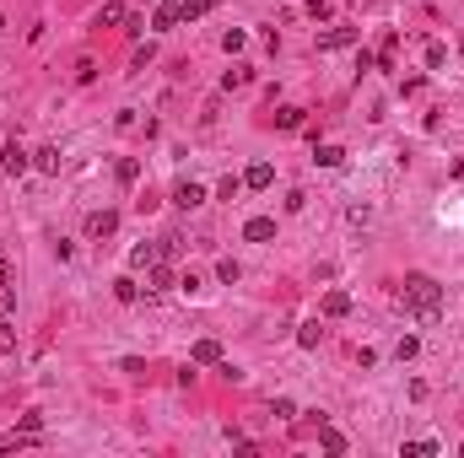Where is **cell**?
<instances>
[{"label": "cell", "mask_w": 464, "mask_h": 458, "mask_svg": "<svg viewBox=\"0 0 464 458\" xmlns=\"http://www.w3.org/2000/svg\"><path fill=\"white\" fill-rule=\"evenodd\" d=\"M313 162H318V168H341L346 151H341V146H313Z\"/></svg>", "instance_id": "obj_15"}, {"label": "cell", "mask_w": 464, "mask_h": 458, "mask_svg": "<svg viewBox=\"0 0 464 458\" xmlns=\"http://www.w3.org/2000/svg\"><path fill=\"white\" fill-rule=\"evenodd\" d=\"M318 340H324L318 318H313V324H303V329H297V345H303V350H318Z\"/></svg>", "instance_id": "obj_19"}, {"label": "cell", "mask_w": 464, "mask_h": 458, "mask_svg": "<svg viewBox=\"0 0 464 458\" xmlns=\"http://www.w3.org/2000/svg\"><path fill=\"white\" fill-rule=\"evenodd\" d=\"M243 238L248 243H270V238H276V221H270V216H248L243 221Z\"/></svg>", "instance_id": "obj_6"}, {"label": "cell", "mask_w": 464, "mask_h": 458, "mask_svg": "<svg viewBox=\"0 0 464 458\" xmlns=\"http://www.w3.org/2000/svg\"><path fill=\"white\" fill-rule=\"evenodd\" d=\"M27 162H33V157H27V151H22V146H6V151H0V168H6V173H11V178H22V173H27Z\"/></svg>", "instance_id": "obj_5"}, {"label": "cell", "mask_w": 464, "mask_h": 458, "mask_svg": "<svg viewBox=\"0 0 464 458\" xmlns=\"http://www.w3.org/2000/svg\"><path fill=\"white\" fill-rule=\"evenodd\" d=\"M0 33H6V16H0Z\"/></svg>", "instance_id": "obj_33"}, {"label": "cell", "mask_w": 464, "mask_h": 458, "mask_svg": "<svg viewBox=\"0 0 464 458\" xmlns=\"http://www.w3.org/2000/svg\"><path fill=\"white\" fill-rule=\"evenodd\" d=\"M254 81V71H248V65H232L227 76H221V86H227V92H238V86H248Z\"/></svg>", "instance_id": "obj_17"}, {"label": "cell", "mask_w": 464, "mask_h": 458, "mask_svg": "<svg viewBox=\"0 0 464 458\" xmlns=\"http://www.w3.org/2000/svg\"><path fill=\"white\" fill-rule=\"evenodd\" d=\"M270 183H276V168H270V162H254V168L243 173V189H270Z\"/></svg>", "instance_id": "obj_8"}, {"label": "cell", "mask_w": 464, "mask_h": 458, "mask_svg": "<svg viewBox=\"0 0 464 458\" xmlns=\"http://www.w3.org/2000/svg\"><path fill=\"white\" fill-rule=\"evenodd\" d=\"M6 350H16V324L11 318H0V356H6Z\"/></svg>", "instance_id": "obj_25"}, {"label": "cell", "mask_w": 464, "mask_h": 458, "mask_svg": "<svg viewBox=\"0 0 464 458\" xmlns=\"http://www.w3.org/2000/svg\"><path fill=\"white\" fill-rule=\"evenodd\" d=\"M400 453H405V458H432V453H438V442H405Z\"/></svg>", "instance_id": "obj_26"}, {"label": "cell", "mask_w": 464, "mask_h": 458, "mask_svg": "<svg viewBox=\"0 0 464 458\" xmlns=\"http://www.w3.org/2000/svg\"><path fill=\"white\" fill-rule=\"evenodd\" d=\"M173 205H178V210H195V205H206V189H200L195 178H183L178 189H173Z\"/></svg>", "instance_id": "obj_3"}, {"label": "cell", "mask_w": 464, "mask_h": 458, "mask_svg": "<svg viewBox=\"0 0 464 458\" xmlns=\"http://www.w3.org/2000/svg\"><path fill=\"white\" fill-rule=\"evenodd\" d=\"M16 432H27V437H44V415H38V410H33V415H22V426H16Z\"/></svg>", "instance_id": "obj_28"}, {"label": "cell", "mask_w": 464, "mask_h": 458, "mask_svg": "<svg viewBox=\"0 0 464 458\" xmlns=\"http://www.w3.org/2000/svg\"><path fill=\"white\" fill-rule=\"evenodd\" d=\"M351 313V291H324V318H346Z\"/></svg>", "instance_id": "obj_10"}, {"label": "cell", "mask_w": 464, "mask_h": 458, "mask_svg": "<svg viewBox=\"0 0 464 458\" xmlns=\"http://www.w3.org/2000/svg\"><path fill=\"white\" fill-rule=\"evenodd\" d=\"M394 356H400V362H415V356H421V340H415V335H405L400 345H394Z\"/></svg>", "instance_id": "obj_23"}, {"label": "cell", "mask_w": 464, "mask_h": 458, "mask_svg": "<svg viewBox=\"0 0 464 458\" xmlns=\"http://www.w3.org/2000/svg\"><path fill=\"white\" fill-rule=\"evenodd\" d=\"M189 362H195V367H211V362H221V340H195V350H189Z\"/></svg>", "instance_id": "obj_7"}, {"label": "cell", "mask_w": 464, "mask_h": 458, "mask_svg": "<svg viewBox=\"0 0 464 458\" xmlns=\"http://www.w3.org/2000/svg\"><path fill=\"white\" fill-rule=\"evenodd\" d=\"M216 194H221V200H238V194H243V178H221Z\"/></svg>", "instance_id": "obj_29"}, {"label": "cell", "mask_w": 464, "mask_h": 458, "mask_svg": "<svg viewBox=\"0 0 464 458\" xmlns=\"http://www.w3.org/2000/svg\"><path fill=\"white\" fill-rule=\"evenodd\" d=\"M243 44H248V33H243V27H227V33H221V49H227V54H238Z\"/></svg>", "instance_id": "obj_22"}, {"label": "cell", "mask_w": 464, "mask_h": 458, "mask_svg": "<svg viewBox=\"0 0 464 458\" xmlns=\"http://www.w3.org/2000/svg\"><path fill=\"white\" fill-rule=\"evenodd\" d=\"M318 442H324V453H346V437H341V432H324Z\"/></svg>", "instance_id": "obj_30"}, {"label": "cell", "mask_w": 464, "mask_h": 458, "mask_svg": "<svg viewBox=\"0 0 464 458\" xmlns=\"http://www.w3.org/2000/svg\"><path fill=\"white\" fill-rule=\"evenodd\" d=\"M114 227H119V216H114V210H92V216H86V238H114Z\"/></svg>", "instance_id": "obj_4"}, {"label": "cell", "mask_w": 464, "mask_h": 458, "mask_svg": "<svg viewBox=\"0 0 464 458\" xmlns=\"http://www.w3.org/2000/svg\"><path fill=\"white\" fill-rule=\"evenodd\" d=\"M119 22H130V11H124L119 0H109V6L98 11V27H119Z\"/></svg>", "instance_id": "obj_14"}, {"label": "cell", "mask_w": 464, "mask_h": 458, "mask_svg": "<svg viewBox=\"0 0 464 458\" xmlns=\"http://www.w3.org/2000/svg\"><path fill=\"white\" fill-rule=\"evenodd\" d=\"M276 421H297V404H292V399H276Z\"/></svg>", "instance_id": "obj_32"}, {"label": "cell", "mask_w": 464, "mask_h": 458, "mask_svg": "<svg viewBox=\"0 0 464 458\" xmlns=\"http://www.w3.org/2000/svg\"><path fill=\"white\" fill-rule=\"evenodd\" d=\"M60 146H44V151H38V168H44V173H60Z\"/></svg>", "instance_id": "obj_21"}, {"label": "cell", "mask_w": 464, "mask_h": 458, "mask_svg": "<svg viewBox=\"0 0 464 458\" xmlns=\"http://www.w3.org/2000/svg\"><path fill=\"white\" fill-rule=\"evenodd\" d=\"M216 6H221V0H183V6H178V22H200V16L216 11Z\"/></svg>", "instance_id": "obj_12"}, {"label": "cell", "mask_w": 464, "mask_h": 458, "mask_svg": "<svg viewBox=\"0 0 464 458\" xmlns=\"http://www.w3.org/2000/svg\"><path fill=\"white\" fill-rule=\"evenodd\" d=\"M11 280H16V270H11V259L0 253V291H11Z\"/></svg>", "instance_id": "obj_31"}, {"label": "cell", "mask_w": 464, "mask_h": 458, "mask_svg": "<svg viewBox=\"0 0 464 458\" xmlns=\"http://www.w3.org/2000/svg\"><path fill=\"white\" fill-rule=\"evenodd\" d=\"M238 275H243V270H238V259H216V280H221V286H232Z\"/></svg>", "instance_id": "obj_24"}, {"label": "cell", "mask_w": 464, "mask_h": 458, "mask_svg": "<svg viewBox=\"0 0 464 458\" xmlns=\"http://www.w3.org/2000/svg\"><path fill=\"white\" fill-rule=\"evenodd\" d=\"M168 6H173V0H168Z\"/></svg>", "instance_id": "obj_34"}, {"label": "cell", "mask_w": 464, "mask_h": 458, "mask_svg": "<svg viewBox=\"0 0 464 458\" xmlns=\"http://www.w3.org/2000/svg\"><path fill=\"white\" fill-rule=\"evenodd\" d=\"M276 130H303V108H292V103L276 108Z\"/></svg>", "instance_id": "obj_18"}, {"label": "cell", "mask_w": 464, "mask_h": 458, "mask_svg": "<svg viewBox=\"0 0 464 458\" xmlns=\"http://www.w3.org/2000/svg\"><path fill=\"white\" fill-rule=\"evenodd\" d=\"M162 259V243H141V248H130V265L135 270H151Z\"/></svg>", "instance_id": "obj_11"}, {"label": "cell", "mask_w": 464, "mask_h": 458, "mask_svg": "<svg viewBox=\"0 0 464 458\" xmlns=\"http://www.w3.org/2000/svg\"><path fill=\"white\" fill-rule=\"evenodd\" d=\"M114 297H119V302H141V286H135L130 275H119V280H114Z\"/></svg>", "instance_id": "obj_20"}, {"label": "cell", "mask_w": 464, "mask_h": 458, "mask_svg": "<svg viewBox=\"0 0 464 458\" xmlns=\"http://www.w3.org/2000/svg\"><path fill=\"white\" fill-rule=\"evenodd\" d=\"M173 286H178V280H173V270L157 259V265H151V280H146V291H151V297H162V291H173Z\"/></svg>", "instance_id": "obj_9"}, {"label": "cell", "mask_w": 464, "mask_h": 458, "mask_svg": "<svg viewBox=\"0 0 464 458\" xmlns=\"http://www.w3.org/2000/svg\"><path fill=\"white\" fill-rule=\"evenodd\" d=\"M362 38V27H330V33H318V54H330V49H351Z\"/></svg>", "instance_id": "obj_2"}, {"label": "cell", "mask_w": 464, "mask_h": 458, "mask_svg": "<svg viewBox=\"0 0 464 458\" xmlns=\"http://www.w3.org/2000/svg\"><path fill=\"white\" fill-rule=\"evenodd\" d=\"M151 27H157V33L178 27V6H168V0H162V6H157V16H151Z\"/></svg>", "instance_id": "obj_16"}, {"label": "cell", "mask_w": 464, "mask_h": 458, "mask_svg": "<svg viewBox=\"0 0 464 458\" xmlns=\"http://www.w3.org/2000/svg\"><path fill=\"white\" fill-rule=\"evenodd\" d=\"M114 178H119L124 189H130V183L141 178V162H135V157H119V162H114Z\"/></svg>", "instance_id": "obj_13"}, {"label": "cell", "mask_w": 464, "mask_h": 458, "mask_svg": "<svg viewBox=\"0 0 464 458\" xmlns=\"http://www.w3.org/2000/svg\"><path fill=\"white\" fill-rule=\"evenodd\" d=\"M427 65H432V71H443V65H448V49H443V44H427Z\"/></svg>", "instance_id": "obj_27"}, {"label": "cell", "mask_w": 464, "mask_h": 458, "mask_svg": "<svg viewBox=\"0 0 464 458\" xmlns=\"http://www.w3.org/2000/svg\"><path fill=\"white\" fill-rule=\"evenodd\" d=\"M400 307H405V313H415L421 324H438V313H443V286H438L432 275H405Z\"/></svg>", "instance_id": "obj_1"}]
</instances>
